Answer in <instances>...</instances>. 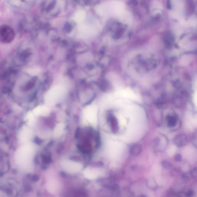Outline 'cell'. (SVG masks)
Masks as SVG:
<instances>
[{
  "instance_id": "1",
  "label": "cell",
  "mask_w": 197,
  "mask_h": 197,
  "mask_svg": "<svg viewBox=\"0 0 197 197\" xmlns=\"http://www.w3.org/2000/svg\"><path fill=\"white\" fill-rule=\"evenodd\" d=\"M34 149L30 145H23L15 153V161L19 166L25 170L31 166L34 155Z\"/></svg>"
},
{
  "instance_id": "2",
  "label": "cell",
  "mask_w": 197,
  "mask_h": 197,
  "mask_svg": "<svg viewBox=\"0 0 197 197\" xmlns=\"http://www.w3.org/2000/svg\"><path fill=\"white\" fill-rule=\"evenodd\" d=\"M62 166L65 171L71 173L78 172L82 167V164L71 161H64L62 163Z\"/></svg>"
},
{
  "instance_id": "3",
  "label": "cell",
  "mask_w": 197,
  "mask_h": 197,
  "mask_svg": "<svg viewBox=\"0 0 197 197\" xmlns=\"http://www.w3.org/2000/svg\"><path fill=\"white\" fill-rule=\"evenodd\" d=\"M102 172L97 168H88L84 172V175L86 178L90 179H94L100 176Z\"/></svg>"
},
{
  "instance_id": "4",
  "label": "cell",
  "mask_w": 197,
  "mask_h": 197,
  "mask_svg": "<svg viewBox=\"0 0 197 197\" xmlns=\"http://www.w3.org/2000/svg\"><path fill=\"white\" fill-rule=\"evenodd\" d=\"M85 117L87 121L93 126L96 125L97 121L96 111L94 109H88L86 112Z\"/></svg>"
},
{
  "instance_id": "5",
  "label": "cell",
  "mask_w": 197,
  "mask_h": 197,
  "mask_svg": "<svg viewBox=\"0 0 197 197\" xmlns=\"http://www.w3.org/2000/svg\"><path fill=\"white\" fill-rule=\"evenodd\" d=\"M32 137V132L29 128L24 127L21 130L19 134V139L21 141L26 142L28 141Z\"/></svg>"
},
{
  "instance_id": "6",
  "label": "cell",
  "mask_w": 197,
  "mask_h": 197,
  "mask_svg": "<svg viewBox=\"0 0 197 197\" xmlns=\"http://www.w3.org/2000/svg\"><path fill=\"white\" fill-rule=\"evenodd\" d=\"M174 142L175 144L178 147H182L187 145V137L184 134H179L175 137Z\"/></svg>"
},
{
  "instance_id": "7",
  "label": "cell",
  "mask_w": 197,
  "mask_h": 197,
  "mask_svg": "<svg viewBox=\"0 0 197 197\" xmlns=\"http://www.w3.org/2000/svg\"><path fill=\"white\" fill-rule=\"evenodd\" d=\"M86 17V14L85 11L83 10H79L75 14L74 20L76 23H80L85 19Z\"/></svg>"
},
{
  "instance_id": "8",
  "label": "cell",
  "mask_w": 197,
  "mask_h": 197,
  "mask_svg": "<svg viewBox=\"0 0 197 197\" xmlns=\"http://www.w3.org/2000/svg\"><path fill=\"white\" fill-rule=\"evenodd\" d=\"M142 147L140 145L135 144L131 147L130 149V153L134 156L139 155L141 153Z\"/></svg>"
},
{
  "instance_id": "9",
  "label": "cell",
  "mask_w": 197,
  "mask_h": 197,
  "mask_svg": "<svg viewBox=\"0 0 197 197\" xmlns=\"http://www.w3.org/2000/svg\"><path fill=\"white\" fill-rule=\"evenodd\" d=\"M64 129V125L60 124L57 125L54 131V135L56 137H59L61 135Z\"/></svg>"
},
{
  "instance_id": "10",
  "label": "cell",
  "mask_w": 197,
  "mask_h": 197,
  "mask_svg": "<svg viewBox=\"0 0 197 197\" xmlns=\"http://www.w3.org/2000/svg\"><path fill=\"white\" fill-rule=\"evenodd\" d=\"M176 119L173 117H169L168 119V125L170 128L176 126Z\"/></svg>"
},
{
  "instance_id": "11",
  "label": "cell",
  "mask_w": 197,
  "mask_h": 197,
  "mask_svg": "<svg viewBox=\"0 0 197 197\" xmlns=\"http://www.w3.org/2000/svg\"><path fill=\"white\" fill-rule=\"evenodd\" d=\"M48 185H49L48 188H49V191H51L52 192H54L57 190V184L55 183L54 182H50Z\"/></svg>"
},
{
  "instance_id": "12",
  "label": "cell",
  "mask_w": 197,
  "mask_h": 197,
  "mask_svg": "<svg viewBox=\"0 0 197 197\" xmlns=\"http://www.w3.org/2000/svg\"><path fill=\"white\" fill-rule=\"evenodd\" d=\"M162 166L164 168H168L170 166V163L166 161H164L162 162Z\"/></svg>"
},
{
  "instance_id": "13",
  "label": "cell",
  "mask_w": 197,
  "mask_h": 197,
  "mask_svg": "<svg viewBox=\"0 0 197 197\" xmlns=\"http://www.w3.org/2000/svg\"><path fill=\"white\" fill-rule=\"evenodd\" d=\"M175 160L177 161H181L182 160V156H181L180 154H177L175 156Z\"/></svg>"
},
{
  "instance_id": "14",
  "label": "cell",
  "mask_w": 197,
  "mask_h": 197,
  "mask_svg": "<svg viewBox=\"0 0 197 197\" xmlns=\"http://www.w3.org/2000/svg\"><path fill=\"white\" fill-rule=\"evenodd\" d=\"M191 174L193 177H196L197 176V170L196 168L194 169H193V171H192Z\"/></svg>"
},
{
  "instance_id": "15",
  "label": "cell",
  "mask_w": 197,
  "mask_h": 197,
  "mask_svg": "<svg viewBox=\"0 0 197 197\" xmlns=\"http://www.w3.org/2000/svg\"><path fill=\"white\" fill-rule=\"evenodd\" d=\"M194 194V192L192 191H189L188 192H187V196L189 197H191L193 196Z\"/></svg>"
}]
</instances>
